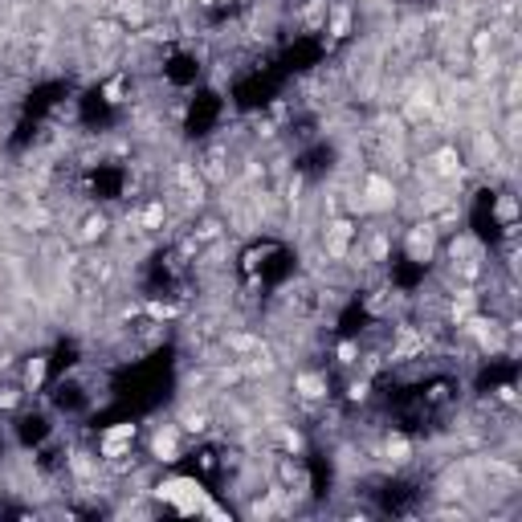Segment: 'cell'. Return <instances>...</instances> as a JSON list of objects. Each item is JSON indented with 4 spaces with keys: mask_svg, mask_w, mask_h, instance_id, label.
I'll use <instances>...</instances> for the list:
<instances>
[{
    "mask_svg": "<svg viewBox=\"0 0 522 522\" xmlns=\"http://www.w3.org/2000/svg\"><path fill=\"white\" fill-rule=\"evenodd\" d=\"M147 457L155 461V465H176V461H184V433H180V425L151 429Z\"/></svg>",
    "mask_w": 522,
    "mask_h": 522,
    "instance_id": "1",
    "label": "cell"
},
{
    "mask_svg": "<svg viewBox=\"0 0 522 522\" xmlns=\"http://www.w3.org/2000/svg\"><path fill=\"white\" fill-rule=\"evenodd\" d=\"M17 380H21V388H25V396H37V392L45 388V380H49V355H29V359L21 363Z\"/></svg>",
    "mask_w": 522,
    "mask_h": 522,
    "instance_id": "2",
    "label": "cell"
}]
</instances>
